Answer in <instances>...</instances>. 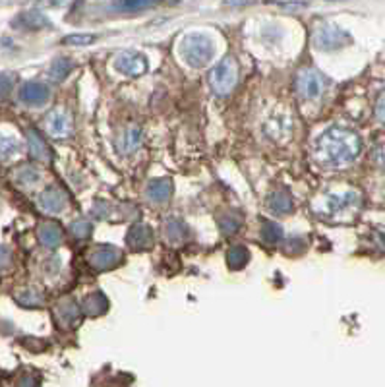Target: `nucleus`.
Wrapping results in <instances>:
<instances>
[{
  "instance_id": "nucleus-11",
  "label": "nucleus",
  "mask_w": 385,
  "mask_h": 387,
  "mask_svg": "<svg viewBox=\"0 0 385 387\" xmlns=\"http://www.w3.org/2000/svg\"><path fill=\"white\" fill-rule=\"evenodd\" d=\"M358 204V193L356 192H345V193H329L325 196L324 207L320 209L322 213H341L348 207Z\"/></svg>"
},
{
  "instance_id": "nucleus-27",
  "label": "nucleus",
  "mask_w": 385,
  "mask_h": 387,
  "mask_svg": "<svg viewBox=\"0 0 385 387\" xmlns=\"http://www.w3.org/2000/svg\"><path fill=\"white\" fill-rule=\"evenodd\" d=\"M262 238L267 244H279L281 238H283V227L273 223V221H265L262 224Z\"/></svg>"
},
{
  "instance_id": "nucleus-36",
  "label": "nucleus",
  "mask_w": 385,
  "mask_h": 387,
  "mask_svg": "<svg viewBox=\"0 0 385 387\" xmlns=\"http://www.w3.org/2000/svg\"><path fill=\"white\" fill-rule=\"evenodd\" d=\"M10 260H12L10 250H8L6 246H0V269L10 264Z\"/></svg>"
},
{
  "instance_id": "nucleus-35",
  "label": "nucleus",
  "mask_w": 385,
  "mask_h": 387,
  "mask_svg": "<svg viewBox=\"0 0 385 387\" xmlns=\"http://www.w3.org/2000/svg\"><path fill=\"white\" fill-rule=\"evenodd\" d=\"M374 159H375V163L385 167V142L379 143V145H377V147L374 149Z\"/></svg>"
},
{
  "instance_id": "nucleus-10",
  "label": "nucleus",
  "mask_w": 385,
  "mask_h": 387,
  "mask_svg": "<svg viewBox=\"0 0 385 387\" xmlns=\"http://www.w3.org/2000/svg\"><path fill=\"white\" fill-rule=\"evenodd\" d=\"M12 25L23 31H37L43 28H51V20L39 10H28L18 14V18L12 20Z\"/></svg>"
},
{
  "instance_id": "nucleus-2",
  "label": "nucleus",
  "mask_w": 385,
  "mask_h": 387,
  "mask_svg": "<svg viewBox=\"0 0 385 387\" xmlns=\"http://www.w3.org/2000/svg\"><path fill=\"white\" fill-rule=\"evenodd\" d=\"M180 54L192 68H203L215 54L213 41L203 33H190L180 43Z\"/></svg>"
},
{
  "instance_id": "nucleus-21",
  "label": "nucleus",
  "mask_w": 385,
  "mask_h": 387,
  "mask_svg": "<svg viewBox=\"0 0 385 387\" xmlns=\"http://www.w3.org/2000/svg\"><path fill=\"white\" fill-rule=\"evenodd\" d=\"M165 235L169 238V242H173V244H183L186 242L188 238H190V229L186 227L184 221L180 219H171L167 227H165Z\"/></svg>"
},
{
  "instance_id": "nucleus-16",
  "label": "nucleus",
  "mask_w": 385,
  "mask_h": 387,
  "mask_svg": "<svg viewBox=\"0 0 385 387\" xmlns=\"http://www.w3.org/2000/svg\"><path fill=\"white\" fill-rule=\"evenodd\" d=\"M37 236H39V242L47 248H59L62 242V229L61 224L54 223V221H47V223L39 224V231H37Z\"/></svg>"
},
{
  "instance_id": "nucleus-32",
  "label": "nucleus",
  "mask_w": 385,
  "mask_h": 387,
  "mask_svg": "<svg viewBox=\"0 0 385 387\" xmlns=\"http://www.w3.org/2000/svg\"><path fill=\"white\" fill-rule=\"evenodd\" d=\"M155 2H122V4H116V8L122 12H140L145 10V8H153Z\"/></svg>"
},
{
  "instance_id": "nucleus-28",
  "label": "nucleus",
  "mask_w": 385,
  "mask_h": 387,
  "mask_svg": "<svg viewBox=\"0 0 385 387\" xmlns=\"http://www.w3.org/2000/svg\"><path fill=\"white\" fill-rule=\"evenodd\" d=\"M217 223H219V227H221V231H223L225 235H231V233H236V231L240 229L242 219H240V215L236 213H223L217 219Z\"/></svg>"
},
{
  "instance_id": "nucleus-4",
  "label": "nucleus",
  "mask_w": 385,
  "mask_h": 387,
  "mask_svg": "<svg viewBox=\"0 0 385 387\" xmlns=\"http://www.w3.org/2000/svg\"><path fill=\"white\" fill-rule=\"evenodd\" d=\"M351 43V35L333 23H324L314 31V45L320 51H337Z\"/></svg>"
},
{
  "instance_id": "nucleus-38",
  "label": "nucleus",
  "mask_w": 385,
  "mask_h": 387,
  "mask_svg": "<svg viewBox=\"0 0 385 387\" xmlns=\"http://www.w3.org/2000/svg\"><path fill=\"white\" fill-rule=\"evenodd\" d=\"M109 205L105 204V202H97V204L93 205V213L97 215V217H107V213H109V209H107Z\"/></svg>"
},
{
  "instance_id": "nucleus-17",
  "label": "nucleus",
  "mask_w": 385,
  "mask_h": 387,
  "mask_svg": "<svg viewBox=\"0 0 385 387\" xmlns=\"http://www.w3.org/2000/svg\"><path fill=\"white\" fill-rule=\"evenodd\" d=\"M267 207L273 213H291L293 211V198H291V193L287 192V190H275L267 198Z\"/></svg>"
},
{
  "instance_id": "nucleus-31",
  "label": "nucleus",
  "mask_w": 385,
  "mask_h": 387,
  "mask_svg": "<svg viewBox=\"0 0 385 387\" xmlns=\"http://www.w3.org/2000/svg\"><path fill=\"white\" fill-rule=\"evenodd\" d=\"M14 82H16L14 74H10V72H2V74H0V101L10 95Z\"/></svg>"
},
{
  "instance_id": "nucleus-33",
  "label": "nucleus",
  "mask_w": 385,
  "mask_h": 387,
  "mask_svg": "<svg viewBox=\"0 0 385 387\" xmlns=\"http://www.w3.org/2000/svg\"><path fill=\"white\" fill-rule=\"evenodd\" d=\"M95 41V35H68L64 37L66 45H76V47H85V45H92Z\"/></svg>"
},
{
  "instance_id": "nucleus-3",
  "label": "nucleus",
  "mask_w": 385,
  "mask_h": 387,
  "mask_svg": "<svg viewBox=\"0 0 385 387\" xmlns=\"http://www.w3.org/2000/svg\"><path fill=\"white\" fill-rule=\"evenodd\" d=\"M236 80H238V68L231 56L223 59L209 74V85L217 95H229L234 90Z\"/></svg>"
},
{
  "instance_id": "nucleus-13",
  "label": "nucleus",
  "mask_w": 385,
  "mask_h": 387,
  "mask_svg": "<svg viewBox=\"0 0 385 387\" xmlns=\"http://www.w3.org/2000/svg\"><path fill=\"white\" fill-rule=\"evenodd\" d=\"M121 250L114 248V246H101L97 248L92 254V265L99 271H105V269H111L114 265L121 262Z\"/></svg>"
},
{
  "instance_id": "nucleus-26",
  "label": "nucleus",
  "mask_w": 385,
  "mask_h": 387,
  "mask_svg": "<svg viewBox=\"0 0 385 387\" xmlns=\"http://www.w3.org/2000/svg\"><path fill=\"white\" fill-rule=\"evenodd\" d=\"M16 302L23 308H39L45 300H43V296H41L39 291H33V289H23L20 293H16Z\"/></svg>"
},
{
  "instance_id": "nucleus-30",
  "label": "nucleus",
  "mask_w": 385,
  "mask_h": 387,
  "mask_svg": "<svg viewBox=\"0 0 385 387\" xmlns=\"http://www.w3.org/2000/svg\"><path fill=\"white\" fill-rule=\"evenodd\" d=\"M92 231L93 227L90 221H85V219H80V221H74L70 224V233L76 238H87V236H92Z\"/></svg>"
},
{
  "instance_id": "nucleus-34",
  "label": "nucleus",
  "mask_w": 385,
  "mask_h": 387,
  "mask_svg": "<svg viewBox=\"0 0 385 387\" xmlns=\"http://www.w3.org/2000/svg\"><path fill=\"white\" fill-rule=\"evenodd\" d=\"M375 114H377V118L385 123V90L379 93V97H377V103H375Z\"/></svg>"
},
{
  "instance_id": "nucleus-29",
  "label": "nucleus",
  "mask_w": 385,
  "mask_h": 387,
  "mask_svg": "<svg viewBox=\"0 0 385 387\" xmlns=\"http://www.w3.org/2000/svg\"><path fill=\"white\" fill-rule=\"evenodd\" d=\"M20 151V142L12 136H0V159H8Z\"/></svg>"
},
{
  "instance_id": "nucleus-15",
  "label": "nucleus",
  "mask_w": 385,
  "mask_h": 387,
  "mask_svg": "<svg viewBox=\"0 0 385 387\" xmlns=\"http://www.w3.org/2000/svg\"><path fill=\"white\" fill-rule=\"evenodd\" d=\"M28 145H30V153L33 159L43 161V163H49L52 159L51 147L41 138V134L37 130H28Z\"/></svg>"
},
{
  "instance_id": "nucleus-19",
  "label": "nucleus",
  "mask_w": 385,
  "mask_h": 387,
  "mask_svg": "<svg viewBox=\"0 0 385 387\" xmlns=\"http://www.w3.org/2000/svg\"><path fill=\"white\" fill-rule=\"evenodd\" d=\"M140 145H142V130H140V128H128V130L118 138L116 149H118V153H122V155H126V153L136 151Z\"/></svg>"
},
{
  "instance_id": "nucleus-18",
  "label": "nucleus",
  "mask_w": 385,
  "mask_h": 387,
  "mask_svg": "<svg viewBox=\"0 0 385 387\" xmlns=\"http://www.w3.org/2000/svg\"><path fill=\"white\" fill-rule=\"evenodd\" d=\"M147 198L155 202V204H165L169 198H171V193H173V184L171 180H167V178H159V180H153L149 182L147 186Z\"/></svg>"
},
{
  "instance_id": "nucleus-22",
  "label": "nucleus",
  "mask_w": 385,
  "mask_h": 387,
  "mask_svg": "<svg viewBox=\"0 0 385 387\" xmlns=\"http://www.w3.org/2000/svg\"><path fill=\"white\" fill-rule=\"evenodd\" d=\"M265 132L269 134L273 140H281V138L291 134V121H289V118H283V116L271 118L269 123L265 124Z\"/></svg>"
},
{
  "instance_id": "nucleus-23",
  "label": "nucleus",
  "mask_w": 385,
  "mask_h": 387,
  "mask_svg": "<svg viewBox=\"0 0 385 387\" xmlns=\"http://www.w3.org/2000/svg\"><path fill=\"white\" fill-rule=\"evenodd\" d=\"M14 178L20 186H33V184H37L41 180V173L39 169H35L33 165H23L16 171Z\"/></svg>"
},
{
  "instance_id": "nucleus-1",
  "label": "nucleus",
  "mask_w": 385,
  "mask_h": 387,
  "mask_svg": "<svg viewBox=\"0 0 385 387\" xmlns=\"http://www.w3.org/2000/svg\"><path fill=\"white\" fill-rule=\"evenodd\" d=\"M360 138L358 134L346 128H331L318 140V155L325 165L341 167L355 161L360 153Z\"/></svg>"
},
{
  "instance_id": "nucleus-20",
  "label": "nucleus",
  "mask_w": 385,
  "mask_h": 387,
  "mask_svg": "<svg viewBox=\"0 0 385 387\" xmlns=\"http://www.w3.org/2000/svg\"><path fill=\"white\" fill-rule=\"evenodd\" d=\"M107 308H109L107 296L103 295V293H93V295H90L83 300L81 312L87 314V316H101V314L107 312Z\"/></svg>"
},
{
  "instance_id": "nucleus-12",
  "label": "nucleus",
  "mask_w": 385,
  "mask_h": 387,
  "mask_svg": "<svg viewBox=\"0 0 385 387\" xmlns=\"http://www.w3.org/2000/svg\"><path fill=\"white\" fill-rule=\"evenodd\" d=\"M37 204H39L41 211H45V213H61L66 207V193L62 192L61 188L52 186L41 193Z\"/></svg>"
},
{
  "instance_id": "nucleus-24",
  "label": "nucleus",
  "mask_w": 385,
  "mask_h": 387,
  "mask_svg": "<svg viewBox=\"0 0 385 387\" xmlns=\"http://www.w3.org/2000/svg\"><path fill=\"white\" fill-rule=\"evenodd\" d=\"M74 68V64H72L70 59H54L51 64V68H49V78H51L52 82H62L68 74L72 72Z\"/></svg>"
},
{
  "instance_id": "nucleus-5",
  "label": "nucleus",
  "mask_w": 385,
  "mask_h": 387,
  "mask_svg": "<svg viewBox=\"0 0 385 387\" xmlns=\"http://www.w3.org/2000/svg\"><path fill=\"white\" fill-rule=\"evenodd\" d=\"M114 68H116V72H121L122 76L138 78V76H142V74L147 72V59L143 56L142 52H121L116 56V61H114Z\"/></svg>"
},
{
  "instance_id": "nucleus-37",
  "label": "nucleus",
  "mask_w": 385,
  "mask_h": 387,
  "mask_svg": "<svg viewBox=\"0 0 385 387\" xmlns=\"http://www.w3.org/2000/svg\"><path fill=\"white\" fill-rule=\"evenodd\" d=\"M16 387H39V381H37V377L23 376L20 377V381H18V386Z\"/></svg>"
},
{
  "instance_id": "nucleus-7",
  "label": "nucleus",
  "mask_w": 385,
  "mask_h": 387,
  "mask_svg": "<svg viewBox=\"0 0 385 387\" xmlns=\"http://www.w3.org/2000/svg\"><path fill=\"white\" fill-rule=\"evenodd\" d=\"M47 132L51 138L66 140L72 134V114L66 109H54L47 116Z\"/></svg>"
},
{
  "instance_id": "nucleus-6",
  "label": "nucleus",
  "mask_w": 385,
  "mask_h": 387,
  "mask_svg": "<svg viewBox=\"0 0 385 387\" xmlns=\"http://www.w3.org/2000/svg\"><path fill=\"white\" fill-rule=\"evenodd\" d=\"M296 92L302 99H318L324 93V78L315 70L306 68L296 76Z\"/></svg>"
},
{
  "instance_id": "nucleus-14",
  "label": "nucleus",
  "mask_w": 385,
  "mask_h": 387,
  "mask_svg": "<svg viewBox=\"0 0 385 387\" xmlns=\"http://www.w3.org/2000/svg\"><path fill=\"white\" fill-rule=\"evenodd\" d=\"M126 242L130 248L134 250H142V248H149L153 242V233L152 229L147 227V224L143 223H138L134 224L132 229L128 231V235H126Z\"/></svg>"
},
{
  "instance_id": "nucleus-9",
  "label": "nucleus",
  "mask_w": 385,
  "mask_h": 387,
  "mask_svg": "<svg viewBox=\"0 0 385 387\" xmlns=\"http://www.w3.org/2000/svg\"><path fill=\"white\" fill-rule=\"evenodd\" d=\"M54 316H56V322H59L62 327H66V329L76 327L81 320V306L78 304V302L70 300V298L61 300V302L56 304V308H54Z\"/></svg>"
},
{
  "instance_id": "nucleus-25",
  "label": "nucleus",
  "mask_w": 385,
  "mask_h": 387,
  "mask_svg": "<svg viewBox=\"0 0 385 387\" xmlns=\"http://www.w3.org/2000/svg\"><path fill=\"white\" fill-rule=\"evenodd\" d=\"M227 262H229L231 269H242L244 265L250 262V252L244 246H233L227 252Z\"/></svg>"
},
{
  "instance_id": "nucleus-8",
  "label": "nucleus",
  "mask_w": 385,
  "mask_h": 387,
  "mask_svg": "<svg viewBox=\"0 0 385 387\" xmlns=\"http://www.w3.org/2000/svg\"><path fill=\"white\" fill-rule=\"evenodd\" d=\"M20 101L28 107H41L51 99V92L45 83L41 82H25L18 93Z\"/></svg>"
}]
</instances>
